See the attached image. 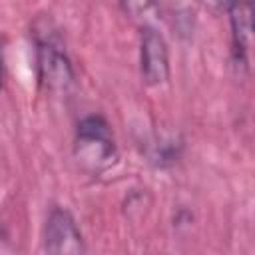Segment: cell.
I'll use <instances>...</instances> for the list:
<instances>
[{"label":"cell","instance_id":"1","mask_svg":"<svg viewBox=\"0 0 255 255\" xmlns=\"http://www.w3.org/2000/svg\"><path fill=\"white\" fill-rule=\"evenodd\" d=\"M76 157L90 173H102L116 163L118 151L110 126L100 116H90L80 122L76 131Z\"/></svg>","mask_w":255,"mask_h":255},{"label":"cell","instance_id":"2","mask_svg":"<svg viewBox=\"0 0 255 255\" xmlns=\"http://www.w3.org/2000/svg\"><path fill=\"white\" fill-rule=\"evenodd\" d=\"M36 56H38V76L40 82L52 90L62 92L72 84V66L70 60L58 40V36L48 30L36 32Z\"/></svg>","mask_w":255,"mask_h":255},{"label":"cell","instance_id":"3","mask_svg":"<svg viewBox=\"0 0 255 255\" xmlns=\"http://www.w3.org/2000/svg\"><path fill=\"white\" fill-rule=\"evenodd\" d=\"M139 64L141 76L149 86H159L169 76V56L165 40L153 28H145L141 32L139 46Z\"/></svg>","mask_w":255,"mask_h":255},{"label":"cell","instance_id":"4","mask_svg":"<svg viewBox=\"0 0 255 255\" xmlns=\"http://www.w3.org/2000/svg\"><path fill=\"white\" fill-rule=\"evenodd\" d=\"M46 251L50 253H82L84 241L74 217L66 209H52L46 221Z\"/></svg>","mask_w":255,"mask_h":255},{"label":"cell","instance_id":"5","mask_svg":"<svg viewBox=\"0 0 255 255\" xmlns=\"http://www.w3.org/2000/svg\"><path fill=\"white\" fill-rule=\"evenodd\" d=\"M231 12V28H233V44L235 52L241 60H245V54L251 46L253 38V22H251V2L249 0H235L229 8Z\"/></svg>","mask_w":255,"mask_h":255},{"label":"cell","instance_id":"6","mask_svg":"<svg viewBox=\"0 0 255 255\" xmlns=\"http://www.w3.org/2000/svg\"><path fill=\"white\" fill-rule=\"evenodd\" d=\"M153 0H120V6L129 16H141L151 8Z\"/></svg>","mask_w":255,"mask_h":255},{"label":"cell","instance_id":"7","mask_svg":"<svg viewBox=\"0 0 255 255\" xmlns=\"http://www.w3.org/2000/svg\"><path fill=\"white\" fill-rule=\"evenodd\" d=\"M201 6L213 14H221V12H229V8L233 6L235 0H199Z\"/></svg>","mask_w":255,"mask_h":255},{"label":"cell","instance_id":"8","mask_svg":"<svg viewBox=\"0 0 255 255\" xmlns=\"http://www.w3.org/2000/svg\"><path fill=\"white\" fill-rule=\"evenodd\" d=\"M0 88H2V54H0Z\"/></svg>","mask_w":255,"mask_h":255}]
</instances>
